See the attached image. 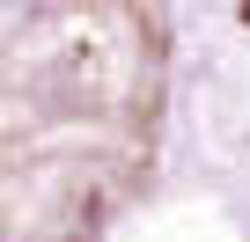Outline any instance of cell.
Wrapping results in <instances>:
<instances>
[{"label":"cell","instance_id":"1","mask_svg":"<svg viewBox=\"0 0 250 242\" xmlns=\"http://www.w3.org/2000/svg\"><path fill=\"white\" fill-rule=\"evenodd\" d=\"M8 242H88L162 147L169 30L155 0H8Z\"/></svg>","mask_w":250,"mask_h":242}]
</instances>
